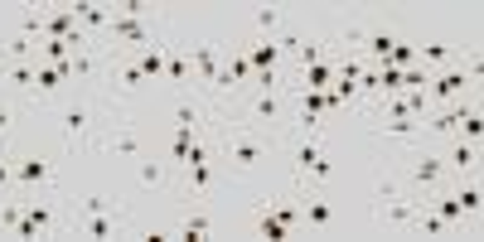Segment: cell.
<instances>
[{"instance_id": "6da1fadb", "label": "cell", "mask_w": 484, "mask_h": 242, "mask_svg": "<svg viewBox=\"0 0 484 242\" xmlns=\"http://www.w3.org/2000/svg\"><path fill=\"white\" fill-rule=\"evenodd\" d=\"M465 88H470L465 68H446L441 78H431V92H426V97H431V102H455V97H460Z\"/></svg>"}, {"instance_id": "7a4b0ae2", "label": "cell", "mask_w": 484, "mask_h": 242, "mask_svg": "<svg viewBox=\"0 0 484 242\" xmlns=\"http://www.w3.org/2000/svg\"><path fill=\"white\" fill-rule=\"evenodd\" d=\"M441 170H446V160H441V155H416V160H412V184H421V189H426V184H436V179H441Z\"/></svg>"}, {"instance_id": "3957f363", "label": "cell", "mask_w": 484, "mask_h": 242, "mask_svg": "<svg viewBox=\"0 0 484 242\" xmlns=\"http://www.w3.org/2000/svg\"><path fill=\"white\" fill-rule=\"evenodd\" d=\"M470 112H475V107H465V102H455V107H446L441 117L431 121V131H436V136H460V121L470 117Z\"/></svg>"}, {"instance_id": "277c9868", "label": "cell", "mask_w": 484, "mask_h": 242, "mask_svg": "<svg viewBox=\"0 0 484 242\" xmlns=\"http://www.w3.org/2000/svg\"><path fill=\"white\" fill-rule=\"evenodd\" d=\"M228 160H233L237 170H252V165L262 160V140H233V145H228Z\"/></svg>"}, {"instance_id": "5b68a950", "label": "cell", "mask_w": 484, "mask_h": 242, "mask_svg": "<svg viewBox=\"0 0 484 242\" xmlns=\"http://www.w3.org/2000/svg\"><path fill=\"white\" fill-rule=\"evenodd\" d=\"M276 58H281V44H257V49L247 54V63H252L257 73H276Z\"/></svg>"}, {"instance_id": "8992f818", "label": "cell", "mask_w": 484, "mask_h": 242, "mask_svg": "<svg viewBox=\"0 0 484 242\" xmlns=\"http://www.w3.org/2000/svg\"><path fill=\"white\" fill-rule=\"evenodd\" d=\"M257 238L286 242V238H290V223H281V218H276V213H272V209H267V213H262V218H257Z\"/></svg>"}, {"instance_id": "52a82bcc", "label": "cell", "mask_w": 484, "mask_h": 242, "mask_svg": "<svg viewBox=\"0 0 484 242\" xmlns=\"http://www.w3.org/2000/svg\"><path fill=\"white\" fill-rule=\"evenodd\" d=\"M141 78H160L165 73V44H155V49H141Z\"/></svg>"}, {"instance_id": "ba28073f", "label": "cell", "mask_w": 484, "mask_h": 242, "mask_svg": "<svg viewBox=\"0 0 484 242\" xmlns=\"http://www.w3.org/2000/svg\"><path fill=\"white\" fill-rule=\"evenodd\" d=\"M451 165H455V170H475V165H480V140H455Z\"/></svg>"}, {"instance_id": "9c48e42d", "label": "cell", "mask_w": 484, "mask_h": 242, "mask_svg": "<svg viewBox=\"0 0 484 242\" xmlns=\"http://www.w3.org/2000/svg\"><path fill=\"white\" fill-rule=\"evenodd\" d=\"M194 63L203 68V78H208V83H218V73H223V68H218V54H213V44H194Z\"/></svg>"}, {"instance_id": "30bf717a", "label": "cell", "mask_w": 484, "mask_h": 242, "mask_svg": "<svg viewBox=\"0 0 484 242\" xmlns=\"http://www.w3.org/2000/svg\"><path fill=\"white\" fill-rule=\"evenodd\" d=\"M15 175H19V184H44V179L54 175V165H49V160H24Z\"/></svg>"}, {"instance_id": "8fae6325", "label": "cell", "mask_w": 484, "mask_h": 242, "mask_svg": "<svg viewBox=\"0 0 484 242\" xmlns=\"http://www.w3.org/2000/svg\"><path fill=\"white\" fill-rule=\"evenodd\" d=\"M252 117H262V121L272 117V121H276V117H281V97H276V92H257V102H252Z\"/></svg>"}, {"instance_id": "7c38bea8", "label": "cell", "mask_w": 484, "mask_h": 242, "mask_svg": "<svg viewBox=\"0 0 484 242\" xmlns=\"http://www.w3.org/2000/svg\"><path fill=\"white\" fill-rule=\"evenodd\" d=\"M416 213H421L416 204H387L383 199V218L387 223H416Z\"/></svg>"}, {"instance_id": "4fadbf2b", "label": "cell", "mask_w": 484, "mask_h": 242, "mask_svg": "<svg viewBox=\"0 0 484 242\" xmlns=\"http://www.w3.org/2000/svg\"><path fill=\"white\" fill-rule=\"evenodd\" d=\"M78 228H83L88 238H111V233H116V218H107V213H93V218H88V223H78Z\"/></svg>"}, {"instance_id": "5bb4252c", "label": "cell", "mask_w": 484, "mask_h": 242, "mask_svg": "<svg viewBox=\"0 0 484 242\" xmlns=\"http://www.w3.org/2000/svg\"><path fill=\"white\" fill-rule=\"evenodd\" d=\"M455 204H460V213H470V218H480V184L470 179L460 194H455Z\"/></svg>"}, {"instance_id": "9a60e30c", "label": "cell", "mask_w": 484, "mask_h": 242, "mask_svg": "<svg viewBox=\"0 0 484 242\" xmlns=\"http://www.w3.org/2000/svg\"><path fill=\"white\" fill-rule=\"evenodd\" d=\"M63 131H68V136H83V131H88V112H83V107H68V112H63Z\"/></svg>"}, {"instance_id": "2e32d148", "label": "cell", "mask_w": 484, "mask_h": 242, "mask_svg": "<svg viewBox=\"0 0 484 242\" xmlns=\"http://www.w3.org/2000/svg\"><path fill=\"white\" fill-rule=\"evenodd\" d=\"M257 29L276 34V29H281V10H276V5H262V10H257Z\"/></svg>"}, {"instance_id": "e0dca14e", "label": "cell", "mask_w": 484, "mask_h": 242, "mask_svg": "<svg viewBox=\"0 0 484 242\" xmlns=\"http://www.w3.org/2000/svg\"><path fill=\"white\" fill-rule=\"evenodd\" d=\"M305 83H310V92H325V88H329V68H325V63H310V68H305Z\"/></svg>"}, {"instance_id": "ac0fdd59", "label": "cell", "mask_w": 484, "mask_h": 242, "mask_svg": "<svg viewBox=\"0 0 484 242\" xmlns=\"http://www.w3.org/2000/svg\"><path fill=\"white\" fill-rule=\"evenodd\" d=\"M421 58H426V63H451V58H455V49H451V44H426V49H421Z\"/></svg>"}, {"instance_id": "d6986e66", "label": "cell", "mask_w": 484, "mask_h": 242, "mask_svg": "<svg viewBox=\"0 0 484 242\" xmlns=\"http://www.w3.org/2000/svg\"><path fill=\"white\" fill-rule=\"evenodd\" d=\"M436 218H441L446 228H455V223L465 218V213H460V204H455V194H451V199H441V213H436Z\"/></svg>"}, {"instance_id": "ffe728a7", "label": "cell", "mask_w": 484, "mask_h": 242, "mask_svg": "<svg viewBox=\"0 0 484 242\" xmlns=\"http://www.w3.org/2000/svg\"><path fill=\"white\" fill-rule=\"evenodd\" d=\"M305 218H310L315 228H329V218H334V213H329V204H320V199H315V204H305Z\"/></svg>"}, {"instance_id": "44dd1931", "label": "cell", "mask_w": 484, "mask_h": 242, "mask_svg": "<svg viewBox=\"0 0 484 242\" xmlns=\"http://www.w3.org/2000/svg\"><path fill=\"white\" fill-rule=\"evenodd\" d=\"M203 233H208V218H203V213H194V218H185V228H180V238H203Z\"/></svg>"}, {"instance_id": "7402d4cb", "label": "cell", "mask_w": 484, "mask_h": 242, "mask_svg": "<svg viewBox=\"0 0 484 242\" xmlns=\"http://www.w3.org/2000/svg\"><path fill=\"white\" fill-rule=\"evenodd\" d=\"M24 218H29V223H34V228H39V233H49V228H54V213H49V209H44V204H34V209H29V213H24Z\"/></svg>"}, {"instance_id": "603a6c76", "label": "cell", "mask_w": 484, "mask_h": 242, "mask_svg": "<svg viewBox=\"0 0 484 242\" xmlns=\"http://www.w3.org/2000/svg\"><path fill=\"white\" fill-rule=\"evenodd\" d=\"M19 218H24V209H15V204H5V209H0V228H10V233H15V228H19Z\"/></svg>"}, {"instance_id": "cb8c5ba5", "label": "cell", "mask_w": 484, "mask_h": 242, "mask_svg": "<svg viewBox=\"0 0 484 242\" xmlns=\"http://www.w3.org/2000/svg\"><path fill=\"white\" fill-rule=\"evenodd\" d=\"M175 121H180V126H194V131H198V107L180 102V107H175Z\"/></svg>"}, {"instance_id": "d4e9b609", "label": "cell", "mask_w": 484, "mask_h": 242, "mask_svg": "<svg viewBox=\"0 0 484 242\" xmlns=\"http://www.w3.org/2000/svg\"><path fill=\"white\" fill-rule=\"evenodd\" d=\"M116 150H121V155H141V140H136V136H116Z\"/></svg>"}, {"instance_id": "484cf974", "label": "cell", "mask_w": 484, "mask_h": 242, "mask_svg": "<svg viewBox=\"0 0 484 242\" xmlns=\"http://www.w3.org/2000/svg\"><path fill=\"white\" fill-rule=\"evenodd\" d=\"M141 179H146V184H160V165L146 160V165H141Z\"/></svg>"}, {"instance_id": "4316f807", "label": "cell", "mask_w": 484, "mask_h": 242, "mask_svg": "<svg viewBox=\"0 0 484 242\" xmlns=\"http://www.w3.org/2000/svg\"><path fill=\"white\" fill-rule=\"evenodd\" d=\"M121 83H126V88H141L146 78H141V68H121Z\"/></svg>"}, {"instance_id": "83f0119b", "label": "cell", "mask_w": 484, "mask_h": 242, "mask_svg": "<svg viewBox=\"0 0 484 242\" xmlns=\"http://www.w3.org/2000/svg\"><path fill=\"white\" fill-rule=\"evenodd\" d=\"M10 179H15V170H10V165H5V160H0V189H5V184H10Z\"/></svg>"}, {"instance_id": "f1b7e54d", "label": "cell", "mask_w": 484, "mask_h": 242, "mask_svg": "<svg viewBox=\"0 0 484 242\" xmlns=\"http://www.w3.org/2000/svg\"><path fill=\"white\" fill-rule=\"evenodd\" d=\"M5 126H10V112H5V107H0V131H5Z\"/></svg>"}]
</instances>
